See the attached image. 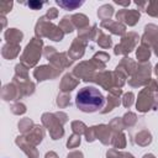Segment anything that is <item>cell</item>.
Returning a JSON list of instances; mask_svg holds the SVG:
<instances>
[{"instance_id":"6da1fadb","label":"cell","mask_w":158,"mask_h":158,"mask_svg":"<svg viewBox=\"0 0 158 158\" xmlns=\"http://www.w3.org/2000/svg\"><path fill=\"white\" fill-rule=\"evenodd\" d=\"M105 98L94 86H85L80 89L75 98V104L78 109L84 112H94L104 106Z\"/></svg>"}]
</instances>
